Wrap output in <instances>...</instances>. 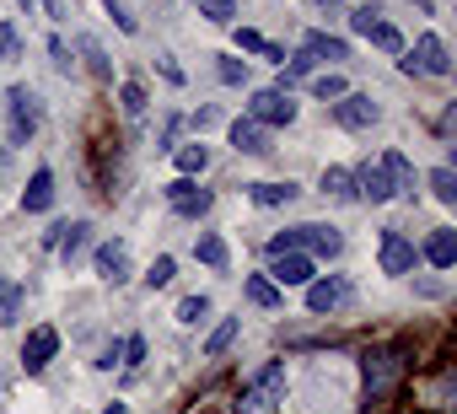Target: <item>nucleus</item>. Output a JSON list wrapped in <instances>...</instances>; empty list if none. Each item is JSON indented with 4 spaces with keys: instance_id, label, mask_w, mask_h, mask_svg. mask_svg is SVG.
Masks as SVG:
<instances>
[{
    "instance_id": "f257e3e1",
    "label": "nucleus",
    "mask_w": 457,
    "mask_h": 414,
    "mask_svg": "<svg viewBox=\"0 0 457 414\" xmlns=\"http://www.w3.org/2000/svg\"><path fill=\"white\" fill-rule=\"evenodd\" d=\"M409 371V344H371L361 355V414H382Z\"/></svg>"
},
{
    "instance_id": "f03ea898",
    "label": "nucleus",
    "mask_w": 457,
    "mask_h": 414,
    "mask_svg": "<svg viewBox=\"0 0 457 414\" xmlns=\"http://www.w3.org/2000/svg\"><path fill=\"white\" fill-rule=\"evenodd\" d=\"M318 253V259H334L345 248V237L334 227H291V232H275L270 237V253Z\"/></svg>"
},
{
    "instance_id": "7ed1b4c3",
    "label": "nucleus",
    "mask_w": 457,
    "mask_h": 414,
    "mask_svg": "<svg viewBox=\"0 0 457 414\" xmlns=\"http://www.w3.org/2000/svg\"><path fill=\"white\" fill-rule=\"evenodd\" d=\"M280 393H286V360H270V366L237 393V409H243V414H270V409L280 403Z\"/></svg>"
},
{
    "instance_id": "20e7f679",
    "label": "nucleus",
    "mask_w": 457,
    "mask_h": 414,
    "mask_svg": "<svg viewBox=\"0 0 457 414\" xmlns=\"http://www.w3.org/2000/svg\"><path fill=\"white\" fill-rule=\"evenodd\" d=\"M350 28H355L361 38H371L377 49L403 54V33H398L393 22H382V12H377V6H355V12H350Z\"/></svg>"
},
{
    "instance_id": "39448f33",
    "label": "nucleus",
    "mask_w": 457,
    "mask_h": 414,
    "mask_svg": "<svg viewBox=\"0 0 457 414\" xmlns=\"http://www.w3.org/2000/svg\"><path fill=\"white\" fill-rule=\"evenodd\" d=\"M248 119H253L259 129H270V124H291V119H296V103H291V92H275V87H264V92H253V103H248Z\"/></svg>"
},
{
    "instance_id": "423d86ee",
    "label": "nucleus",
    "mask_w": 457,
    "mask_h": 414,
    "mask_svg": "<svg viewBox=\"0 0 457 414\" xmlns=\"http://www.w3.org/2000/svg\"><path fill=\"white\" fill-rule=\"evenodd\" d=\"M403 70H409V76H446V70H452V60H446V44H441L436 33H425V38L414 44V54L403 60Z\"/></svg>"
},
{
    "instance_id": "0eeeda50",
    "label": "nucleus",
    "mask_w": 457,
    "mask_h": 414,
    "mask_svg": "<svg viewBox=\"0 0 457 414\" xmlns=\"http://www.w3.org/2000/svg\"><path fill=\"white\" fill-rule=\"evenodd\" d=\"M377 259H382V275H414V264H420V248H414L403 232H382V248H377Z\"/></svg>"
},
{
    "instance_id": "6e6552de",
    "label": "nucleus",
    "mask_w": 457,
    "mask_h": 414,
    "mask_svg": "<svg viewBox=\"0 0 457 414\" xmlns=\"http://www.w3.org/2000/svg\"><path fill=\"white\" fill-rule=\"evenodd\" d=\"M334 124H339V129H371V124H377V103H371L366 92H345V97L334 103Z\"/></svg>"
},
{
    "instance_id": "1a4fd4ad",
    "label": "nucleus",
    "mask_w": 457,
    "mask_h": 414,
    "mask_svg": "<svg viewBox=\"0 0 457 414\" xmlns=\"http://www.w3.org/2000/svg\"><path fill=\"white\" fill-rule=\"evenodd\" d=\"M345 302H350V280H339V275H328V280H312V286H307V312H318V318L339 312Z\"/></svg>"
},
{
    "instance_id": "9d476101",
    "label": "nucleus",
    "mask_w": 457,
    "mask_h": 414,
    "mask_svg": "<svg viewBox=\"0 0 457 414\" xmlns=\"http://www.w3.org/2000/svg\"><path fill=\"white\" fill-rule=\"evenodd\" d=\"M6 97H12V135H17V140H28V135L38 129V119H44V108H38V92H28V87H12Z\"/></svg>"
},
{
    "instance_id": "9b49d317",
    "label": "nucleus",
    "mask_w": 457,
    "mask_h": 414,
    "mask_svg": "<svg viewBox=\"0 0 457 414\" xmlns=\"http://www.w3.org/2000/svg\"><path fill=\"white\" fill-rule=\"evenodd\" d=\"M92 264H97V280H108V286H124V280H129V243H124V237L103 243Z\"/></svg>"
},
{
    "instance_id": "f8f14e48",
    "label": "nucleus",
    "mask_w": 457,
    "mask_h": 414,
    "mask_svg": "<svg viewBox=\"0 0 457 414\" xmlns=\"http://www.w3.org/2000/svg\"><path fill=\"white\" fill-rule=\"evenodd\" d=\"M54 350H60V334H54V328L44 323V328H33V334L22 339V366H28V371L38 377V371H44V366L54 360Z\"/></svg>"
},
{
    "instance_id": "ddd939ff",
    "label": "nucleus",
    "mask_w": 457,
    "mask_h": 414,
    "mask_svg": "<svg viewBox=\"0 0 457 414\" xmlns=\"http://www.w3.org/2000/svg\"><path fill=\"white\" fill-rule=\"evenodd\" d=\"M270 280H275L280 291H286V286H312V259H307V253H275Z\"/></svg>"
},
{
    "instance_id": "4468645a",
    "label": "nucleus",
    "mask_w": 457,
    "mask_h": 414,
    "mask_svg": "<svg viewBox=\"0 0 457 414\" xmlns=\"http://www.w3.org/2000/svg\"><path fill=\"white\" fill-rule=\"evenodd\" d=\"M167 199H172V211H178V216H204V211H210V194H204V188H194L188 178L167 183Z\"/></svg>"
},
{
    "instance_id": "2eb2a0df",
    "label": "nucleus",
    "mask_w": 457,
    "mask_h": 414,
    "mask_svg": "<svg viewBox=\"0 0 457 414\" xmlns=\"http://www.w3.org/2000/svg\"><path fill=\"white\" fill-rule=\"evenodd\" d=\"M54 204V172L49 167H38L33 178H28V188H22V211L28 216H38V211H49Z\"/></svg>"
},
{
    "instance_id": "dca6fc26",
    "label": "nucleus",
    "mask_w": 457,
    "mask_h": 414,
    "mask_svg": "<svg viewBox=\"0 0 457 414\" xmlns=\"http://www.w3.org/2000/svg\"><path fill=\"white\" fill-rule=\"evenodd\" d=\"M232 145L243 151V156H270L275 145H270V129H259L253 119H237L232 124Z\"/></svg>"
},
{
    "instance_id": "f3484780",
    "label": "nucleus",
    "mask_w": 457,
    "mask_h": 414,
    "mask_svg": "<svg viewBox=\"0 0 457 414\" xmlns=\"http://www.w3.org/2000/svg\"><path fill=\"white\" fill-rule=\"evenodd\" d=\"M377 167L387 172L393 194H414V167H409V156H403V151H382V161H377Z\"/></svg>"
},
{
    "instance_id": "a211bd4d",
    "label": "nucleus",
    "mask_w": 457,
    "mask_h": 414,
    "mask_svg": "<svg viewBox=\"0 0 457 414\" xmlns=\"http://www.w3.org/2000/svg\"><path fill=\"white\" fill-rule=\"evenodd\" d=\"M355 194L371 199V204H387V199H393V183H387L382 167H361V172H355Z\"/></svg>"
},
{
    "instance_id": "6ab92c4d",
    "label": "nucleus",
    "mask_w": 457,
    "mask_h": 414,
    "mask_svg": "<svg viewBox=\"0 0 457 414\" xmlns=\"http://www.w3.org/2000/svg\"><path fill=\"white\" fill-rule=\"evenodd\" d=\"M87 243H92V221H71V227H60V243H54V248H60L65 264H76V259L87 253Z\"/></svg>"
},
{
    "instance_id": "aec40b11",
    "label": "nucleus",
    "mask_w": 457,
    "mask_h": 414,
    "mask_svg": "<svg viewBox=\"0 0 457 414\" xmlns=\"http://www.w3.org/2000/svg\"><path fill=\"white\" fill-rule=\"evenodd\" d=\"M302 54H312V65H318V60H350V44L334 38V33H307Z\"/></svg>"
},
{
    "instance_id": "412c9836",
    "label": "nucleus",
    "mask_w": 457,
    "mask_h": 414,
    "mask_svg": "<svg viewBox=\"0 0 457 414\" xmlns=\"http://www.w3.org/2000/svg\"><path fill=\"white\" fill-rule=\"evenodd\" d=\"M425 259H430L436 269H452V264H457V232H452V227L430 232V243H425Z\"/></svg>"
},
{
    "instance_id": "4be33fe9",
    "label": "nucleus",
    "mask_w": 457,
    "mask_h": 414,
    "mask_svg": "<svg viewBox=\"0 0 457 414\" xmlns=\"http://www.w3.org/2000/svg\"><path fill=\"white\" fill-rule=\"evenodd\" d=\"M296 194H302L296 183H248V199L264 204V211H275V204H291Z\"/></svg>"
},
{
    "instance_id": "5701e85b",
    "label": "nucleus",
    "mask_w": 457,
    "mask_h": 414,
    "mask_svg": "<svg viewBox=\"0 0 457 414\" xmlns=\"http://www.w3.org/2000/svg\"><path fill=\"white\" fill-rule=\"evenodd\" d=\"M323 194L339 199V204H355V199H361V194H355V172H350V167H328V172H323Z\"/></svg>"
},
{
    "instance_id": "b1692460",
    "label": "nucleus",
    "mask_w": 457,
    "mask_h": 414,
    "mask_svg": "<svg viewBox=\"0 0 457 414\" xmlns=\"http://www.w3.org/2000/svg\"><path fill=\"white\" fill-rule=\"evenodd\" d=\"M243 296H248L253 307H264V312L280 307V286H275L270 275H248V280H243Z\"/></svg>"
},
{
    "instance_id": "393cba45",
    "label": "nucleus",
    "mask_w": 457,
    "mask_h": 414,
    "mask_svg": "<svg viewBox=\"0 0 457 414\" xmlns=\"http://www.w3.org/2000/svg\"><path fill=\"white\" fill-rule=\"evenodd\" d=\"M76 49L87 54V70H92L97 81H113V65H108V54H103V44H97L92 33H81V38H76Z\"/></svg>"
},
{
    "instance_id": "a878e982",
    "label": "nucleus",
    "mask_w": 457,
    "mask_h": 414,
    "mask_svg": "<svg viewBox=\"0 0 457 414\" xmlns=\"http://www.w3.org/2000/svg\"><path fill=\"white\" fill-rule=\"evenodd\" d=\"M237 328H243V318H226V323H215V334L204 339V355L215 360V355H226L232 350V339H237Z\"/></svg>"
},
{
    "instance_id": "bb28decb",
    "label": "nucleus",
    "mask_w": 457,
    "mask_h": 414,
    "mask_svg": "<svg viewBox=\"0 0 457 414\" xmlns=\"http://www.w3.org/2000/svg\"><path fill=\"white\" fill-rule=\"evenodd\" d=\"M204 167H210V151H204L199 140H194V145H178V172H183V178H194V172H204Z\"/></svg>"
},
{
    "instance_id": "cd10ccee",
    "label": "nucleus",
    "mask_w": 457,
    "mask_h": 414,
    "mask_svg": "<svg viewBox=\"0 0 457 414\" xmlns=\"http://www.w3.org/2000/svg\"><path fill=\"white\" fill-rule=\"evenodd\" d=\"M194 259H204L210 269H226V243H220L215 232H204V237L194 243Z\"/></svg>"
},
{
    "instance_id": "c85d7f7f",
    "label": "nucleus",
    "mask_w": 457,
    "mask_h": 414,
    "mask_svg": "<svg viewBox=\"0 0 457 414\" xmlns=\"http://www.w3.org/2000/svg\"><path fill=\"white\" fill-rule=\"evenodd\" d=\"M430 194H436L441 204H457V172H452V167H436V172H430Z\"/></svg>"
},
{
    "instance_id": "c756f323",
    "label": "nucleus",
    "mask_w": 457,
    "mask_h": 414,
    "mask_svg": "<svg viewBox=\"0 0 457 414\" xmlns=\"http://www.w3.org/2000/svg\"><path fill=\"white\" fill-rule=\"evenodd\" d=\"M204 318H210V296H183V302H178V323L194 328V323H204Z\"/></svg>"
},
{
    "instance_id": "7c9ffc66",
    "label": "nucleus",
    "mask_w": 457,
    "mask_h": 414,
    "mask_svg": "<svg viewBox=\"0 0 457 414\" xmlns=\"http://www.w3.org/2000/svg\"><path fill=\"white\" fill-rule=\"evenodd\" d=\"M199 12H204L215 28H232V22H237V6H232V0H199Z\"/></svg>"
},
{
    "instance_id": "2f4dec72",
    "label": "nucleus",
    "mask_w": 457,
    "mask_h": 414,
    "mask_svg": "<svg viewBox=\"0 0 457 414\" xmlns=\"http://www.w3.org/2000/svg\"><path fill=\"white\" fill-rule=\"evenodd\" d=\"M119 103H124L129 119H140V113H145V87H140V81H124V87H119Z\"/></svg>"
},
{
    "instance_id": "473e14b6",
    "label": "nucleus",
    "mask_w": 457,
    "mask_h": 414,
    "mask_svg": "<svg viewBox=\"0 0 457 414\" xmlns=\"http://www.w3.org/2000/svg\"><path fill=\"white\" fill-rule=\"evenodd\" d=\"M172 269H178V264H172L167 253H156V259H151V269H145V286H151V291H162V286H172Z\"/></svg>"
},
{
    "instance_id": "72a5a7b5",
    "label": "nucleus",
    "mask_w": 457,
    "mask_h": 414,
    "mask_svg": "<svg viewBox=\"0 0 457 414\" xmlns=\"http://www.w3.org/2000/svg\"><path fill=\"white\" fill-rule=\"evenodd\" d=\"M312 92H318L323 103H339L350 87H345V76H318V81H312Z\"/></svg>"
},
{
    "instance_id": "f704fd0d",
    "label": "nucleus",
    "mask_w": 457,
    "mask_h": 414,
    "mask_svg": "<svg viewBox=\"0 0 457 414\" xmlns=\"http://www.w3.org/2000/svg\"><path fill=\"white\" fill-rule=\"evenodd\" d=\"M103 12H108V17H113V22H119V33H129V38H135V33H140V22H135V17H129V12H124V6H119V0H103Z\"/></svg>"
},
{
    "instance_id": "c9c22d12",
    "label": "nucleus",
    "mask_w": 457,
    "mask_h": 414,
    "mask_svg": "<svg viewBox=\"0 0 457 414\" xmlns=\"http://www.w3.org/2000/svg\"><path fill=\"white\" fill-rule=\"evenodd\" d=\"M232 38H237L243 54H259V49H264V33H259V28H232Z\"/></svg>"
},
{
    "instance_id": "e433bc0d",
    "label": "nucleus",
    "mask_w": 457,
    "mask_h": 414,
    "mask_svg": "<svg viewBox=\"0 0 457 414\" xmlns=\"http://www.w3.org/2000/svg\"><path fill=\"white\" fill-rule=\"evenodd\" d=\"M220 81L226 87H243L248 81V60H220Z\"/></svg>"
},
{
    "instance_id": "4c0bfd02",
    "label": "nucleus",
    "mask_w": 457,
    "mask_h": 414,
    "mask_svg": "<svg viewBox=\"0 0 457 414\" xmlns=\"http://www.w3.org/2000/svg\"><path fill=\"white\" fill-rule=\"evenodd\" d=\"M22 54V38H17V28H0V60H17Z\"/></svg>"
},
{
    "instance_id": "58836bf2",
    "label": "nucleus",
    "mask_w": 457,
    "mask_h": 414,
    "mask_svg": "<svg viewBox=\"0 0 457 414\" xmlns=\"http://www.w3.org/2000/svg\"><path fill=\"white\" fill-rule=\"evenodd\" d=\"M119 355H129V366H140V360H145V339H140V334H129Z\"/></svg>"
},
{
    "instance_id": "ea45409f",
    "label": "nucleus",
    "mask_w": 457,
    "mask_h": 414,
    "mask_svg": "<svg viewBox=\"0 0 457 414\" xmlns=\"http://www.w3.org/2000/svg\"><path fill=\"white\" fill-rule=\"evenodd\" d=\"M156 70H162V76H167V81H172V87H183V70H178V65H172V60H167V54H156Z\"/></svg>"
},
{
    "instance_id": "a19ab883",
    "label": "nucleus",
    "mask_w": 457,
    "mask_h": 414,
    "mask_svg": "<svg viewBox=\"0 0 457 414\" xmlns=\"http://www.w3.org/2000/svg\"><path fill=\"white\" fill-rule=\"evenodd\" d=\"M49 54H54V65H60V70H71V49H65L60 38H49Z\"/></svg>"
},
{
    "instance_id": "79ce46f5",
    "label": "nucleus",
    "mask_w": 457,
    "mask_h": 414,
    "mask_svg": "<svg viewBox=\"0 0 457 414\" xmlns=\"http://www.w3.org/2000/svg\"><path fill=\"white\" fill-rule=\"evenodd\" d=\"M215 119H220V113H215V108H199V113H194V129H210V124H215Z\"/></svg>"
},
{
    "instance_id": "37998d69",
    "label": "nucleus",
    "mask_w": 457,
    "mask_h": 414,
    "mask_svg": "<svg viewBox=\"0 0 457 414\" xmlns=\"http://www.w3.org/2000/svg\"><path fill=\"white\" fill-rule=\"evenodd\" d=\"M103 414H129V409H124V403H108V409H103Z\"/></svg>"
},
{
    "instance_id": "c03bdc74",
    "label": "nucleus",
    "mask_w": 457,
    "mask_h": 414,
    "mask_svg": "<svg viewBox=\"0 0 457 414\" xmlns=\"http://www.w3.org/2000/svg\"><path fill=\"white\" fill-rule=\"evenodd\" d=\"M409 6H414V12H430V0H409Z\"/></svg>"
},
{
    "instance_id": "a18cd8bd",
    "label": "nucleus",
    "mask_w": 457,
    "mask_h": 414,
    "mask_svg": "<svg viewBox=\"0 0 457 414\" xmlns=\"http://www.w3.org/2000/svg\"><path fill=\"white\" fill-rule=\"evenodd\" d=\"M318 6H345V0H318Z\"/></svg>"
},
{
    "instance_id": "49530a36",
    "label": "nucleus",
    "mask_w": 457,
    "mask_h": 414,
    "mask_svg": "<svg viewBox=\"0 0 457 414\" xmlns=\"http://www.w3.org/2000/svg\"><path fill=\"white\" fill-rule=\"evenodd\" d=\"M0 172H6V151H0Z\"/></svg>"
},
{
    "instance_id": "de8ad7c7",
    "label": "nucleus",
    "mask_w": 457,
    "mask_h": 414,
    "mask_svg": "<svg viewBox=\"0 0 457 414\" xmlns=\"http://www.w3.org/2000/svg\"><path fill=\"white\" fill-rule=\"evenodd\" d=\"M22 6H38V0H22Z\"/></svg>"
}]
</instances>
